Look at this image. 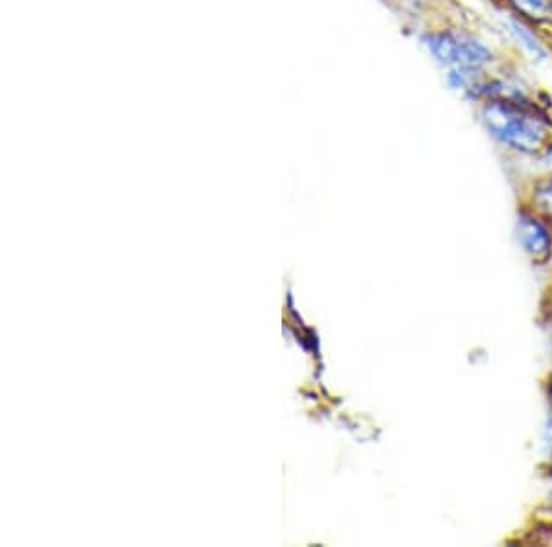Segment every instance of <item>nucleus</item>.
<instances>
[{
	"mask_svg": "<svg viewBox=\"0 0 552 547\" xmlns=\"http://www.w3.org/2000/svg\"><path fill=\"white\" fill-rule=\"evenodd\" d=\"M514 12L532 19V21H543L552 13V0H506Z\"/></svg>",
	"mask_w": 552,
	"mask_h": 547,
	"instance_id": "39448f33",
	"label": "nucleus"
},
{
	"mask_svg": "<svg viewBox=\"0 0 552 547\" xmlns=\"http://www.w3.org/2000/svg\"><path fill=\"white\" fill-rule=\"evenodd\" d=\"M481 120L499 144L514 152L540 153L551 142V120L521 94L486 100Z\"/></svg>",
	"mask_w": 552,
	"mask_h": 547,
	"instance_id": "f257e3e1",
	"label": "nucleus"
},
{
	"mask_svg": "<svg viewBox=\"0 0 552 547\" xmlns=\"http://www.w3.org/2000/svg\"><path fill=\"white\" fill-rule=\"evenodd\" d=\"M519 244L525 255L545 266L552 258V223L538 209H523L518 218Z\"/></svg>",
	"mask_w": 552,
	"mask_h": 547,
	"instance_id": "7ed1b4c3",
	"label": "nucleus"
},
{
	"mask_svg": "<svg viewBox=\"0 0 552 547\" xmlns=\"http://www.w3.org/2000/svg\"><path fill=\"white\" fill-rule=\"evenodd\" d=\"M534 201L538 205L534 209L540 210L541 214L552 223V175L538 187L534 194Z\"/></svg>",
	"mask_w": 552,
	"mask_h": 547,
	"instance_id": "423d86ee",
	"label": "nucleus"
},
{
	"mask_svg": "<svg viewBox=\"0 0 552 547\" xmlns=\"http://www.w3.org/2000/svg\"><path fill=\"white\" fill-rule=\"evenodd\" d=\"M508 28H510V34L514 35V39L518 41L523 50L527 54H530L532 58L536 59V61H543V59L547 58V52H545V48L541 45L538 35L534 34L521 19L510 21Z\"/></svg>",
	"mask_w": 552,
	"mask_h": 547,
	"instance_id": "20e7f679",
	"label": "nucleus"
},
{
	"mask_svg": "<svg viewBox=\"0 0 552 547\" xmlns=\"http://www.w3.org/2000/svg\"><path fill=\"white\" fill-rule=\"evenodd\" d=\"M540 157L541 163L545 164L547 168H552V140L541 150Z\"/></svg>",
	"mask_w": 552,
	"mask_h": 547,
	"instance_id": "0eeeda50",
	"label": "nucleus"
},
{
	"mask_svg": "<svg viewBox=\"0 0 552 547\" xmlns=\"http://www.w3.org/2000/svg\"><path fill=\"white\" fill-rule=\"evenodd\" d=\"M549 503H551V507H552V474H551V485H549Z\"/></svg>",
	"mask_w": 552,
	"mask_h": 547,
	"instance_id": "6e6552de",
	"label": "nucleus"
},
{
	"mask_svg": "<svg viewBox=\"0 0 552 547\" xmlns=\"http://www.w3.org/2000/svg\"><path fill=\"white\" fill-rule=\"evenodd\" d=\"M424 47L431 58L446 69L470 70L483 72L494 59L492 50L479 41L477 37L466 32H433L424 37Z\"/></svg>",
	"mask_w": 552,
	"mask_h": 547,
	"instance_id": "f03ea898",
	"label": "nucleus"
}]
</instances>
